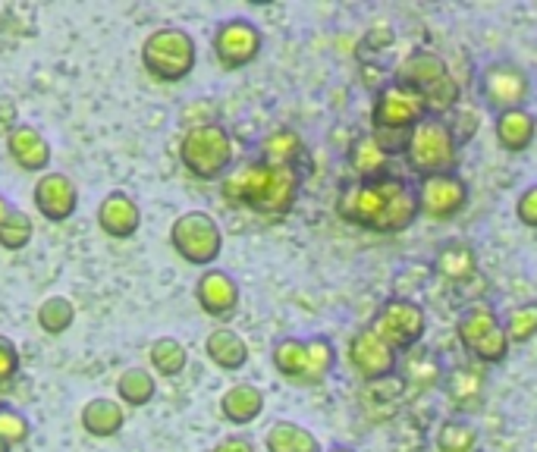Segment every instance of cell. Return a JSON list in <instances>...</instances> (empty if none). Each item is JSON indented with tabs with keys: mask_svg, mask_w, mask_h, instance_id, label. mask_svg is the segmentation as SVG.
Instances as JSON below:
<instances>
[{
	"mask_svg": "<svg viewBox=\"0 0 537 452\" xmlns=\"http://www.w3.org/2000/svg\"><path fill=\"white\" fill-rule=\"evenodd\" d=\"M13 211H16V205H13V201L7 199V195L0 192V226L7 223V220H10V214H13Z\"/></svg>",
	"mask_w": 537,
	"mask_h": 452,
	"instance_id": "cell-41",
	"label": "cell"
},
{
	"mask_svg": "<svg viewBox=\"0 0 537 452\" xmlns=\"http://www.w3.org/2000/svg\"><path fill=\"white\" fill-rule=\"evenodd\" d=\"M409 390L406 377H386V380H374V384H365V393H362V405L371 415L374 421L390 418L393 411L400 409L402 393Z\"/></svg>",
	"mask_w": 537,
	"mask_h": 452,
	"instance_id": "cell-27",
	"label": "cell"
},
{
	"mask_svg": "<svg viewBox=\"0 0 537 452\" xmlns=\"http://www.w3.org/2000/svg\"><path fill=\"white\" fill-rule=\"evenodd\" d=\"M478 89L481 97L494 113H506V110H522L531 95V79L518 63L512 60H494L481 69L478 75Z\"/></svg>",
	"mask_w": 537,
	"mask_h": 452,
	"instance_id": "cell-13",
	"label": "cell"
},
{
	"mask_svg": "<svg viewBox=\"0 0 537 452\" xmlns=\"http://www.w3.org/2000/svg\"><path fill=\"white\" fill-rule=\"evenodd\" d=\"M32 437V421L22 409L0 402V440L7 446H22Z\"/></svg>",
	"mask_w": 537,
	"mask_h": 452,
	"instance_id": "cell-37",
	"label": "cell"
},
{
	"mask_svg": "<svg viewBox=\"0 0 537 452\" xmlns=\"http://www.w3.org/2000/svg\"><path fill=\"white\" fill-rule=\"evenodd\" d=\"M516 217H518V223L531 226V230H537V183L528 185V189H525V192L518 195V201H516Z\"/></svg>",
	"mask_w": 537,
	"mask_h": 452,
	"instance_id": "cell-39",
	"label": "cell"
},
{
	"mask_svg": "<svg viewBox=\"0 0 537 452\" xmlns=\"http://www.w3.org/2000/svg\"><path fill=\"white\" fill-rule=\"evenodd\" d=\"M274 368L280 377H286L296 386H317L331 377L333 364H337V346L327 336H280L270 349Z\"/></svg>",
	"mask_w": 537,
	"mask_h": 452,
	"instance_id": "cell-5",
	"label": "cell"
},
{
	"mask_svg": "<svg viewBox=\"0 0 537 452\" xmlns=\"http://www.w3.org/2000/svg\"><path fill=\"white\" fill-rule=\"evenodd\" d=\"M97 226H101L104 236L111 239H132V236L142 230V205L132 199L123 189H113L101 199L97 205Z\"/></svg>",
	"mask_w": 537,
	"mask_h": 452,
	"instance_id": "cell-18",
	"label": "cell"
},
{
	"mask_svg": "<svg viewBox=\"0 0 537 452\" xmlns=\"http://www.w3.org/2000/svg\"><path fill=\"white\" fill-rule=\"evenodd\" d=\"M337 211L343 220L362 226L368 233L377 236H400L418 220V185H412L406 176H380L365 179V183L343 185L337 199Z\"/></svg>",
	"mask_w": 537,
	"mask_h": 452,
	"instance_id": "cell-1",
	"label": "cell"
},
{
	"mask_svg": "<svg viewBox=\"0 0 537 452\" xmlns=\"http://www.w3.org/2000/svg\"><path fill=\"white\" fill-rule=\"evenodd\" d=\"M305 154L302 138L296 136L292 129H276L258 144V160L274 167H296V160Z\"/></svg>",
	"mask_w": 537,
	"mask_h": 452,
	"instance_id": "cell-30",
	"label": "cell"
},
{
	"mask_svg": "<svg viewBox=\"0 0 537 452\" xmlns=\"http://www.w3.org/2000/svg\"><path fill=\"white\" fill-rule=\"evenodd\" d=\"M390 158L393 151L380 142V136H371V132H368V136H358L355 142L349 144V151H346V164L355 173L358 183L390 176Z\"/></svg>",
	"mask_w": 537,
	"mask_h": 452,
	"instance_id": "cell-21",
	"label": "cell"
},
{
	"mask_svg": "<svg viewBox=\"0 0 537 452\" xmlns=\"http://www.w3.org/2000/svg\"><path fill=\"white\" fill-rule=\"evenodd\" d=\"M455 132L447 117H424L406 138V164L412 173L424 176H437V173H449L455 167Z\"/></svg>",
	"mask_w": 537,
	"mask_h": 452,
	"instance_id": "cell-7",
	"label": "cell"
},
{
	"mask_svg": "<svg viewBox=\"0 0 537 452\" xmlns=\"http://www.w3.org/2000/svg\"><path fill=\"white\" fill-rule=\"evenodd\" d=\"M0 452H13V446H7L4 440H0Z\"/></svg>",
	"mask_w": 537,
	"mask_h": 452,
	"instance_id": "cell-43",
	"label": "cell"
},
{
	"mask_svg": "<svg viewBox=\"0 0 537 452\" xmlns=\"http://www.w3.org/2000/svg\"><path fill=\"white\" fill-rule=\"evenodd\" d=\"M503 330L510 336V346H525L537 336V301H525L506 311Z\"/></svg>",
	"mask_w": 537,
	"mask_h": 452,
	"instance_id": "cell-35",
	"label": "cell"
},
{
	"mask_svg": "<svg viewBox=\"0 0 537 452\" xmlns=\"http://www.w3.org/2000/svg\"><path fill=\"white\" fill-rule=\"evenodd\" d=\"M261 411H264V393L255 384H233L221 396V415L236 427L258 421Z\"/></svg>",
	"mask_w": 537,
	"mask_h": 452,
	"instance_id": "cell-25",
	"label": "cell"
},
{
	"mask_svg": "<svg viewBox=\"0 0 537 452\" xmlns=\"http://www.w3.org/2000/svg\"><path fill=\"white\" fill-rule=\"evenodd\" d=\"M79 425L89 437H97V440H111L117 437L120 431L126 427V411H123V402L120 399H111V396H95L82 405L79 411Z\"/></svg>",
	"mask_w": 537,
	"mask_h": 452,
	"instance_id": "cell-22",
	"label": "cell"
},
{
	"mask_svg": "<svg viewBox=\"0 0 537 452\" xmlns=\"http://www.w3.org/2000/svg\"><path fill=\"white\" fill-rule=\"evenodd\" d=\"M302 176L296 167H274L264 160H245L221 179V195L227 205L245 207L264 217L290 214L299 201Z\"/></svg>",
	"mask_w": 537,
	"mask_h": 452,
	"instance_id": "cell-2",
	"label": "cell"
},
{
	"mask_svg": "<svg viewBox=\"0 0 537 452\" xmlns=\"http://www.w3.org/2000/svg\"><path fill=\"white\" fill-rule=\"evenodd\" d=\"M158 396V377L148 368H126L123 374L117 377V399L129 409H142V405L154 402Z\"/></svg>",
	"mask_w": 537,
	"mask_h": 452,
	"instance_id": "cell-29",
	"label": "cell"
},
{
	"mask_svg": "<svg viewBox=\"0 0 537 452\" xmlns=\"http://www.w3.org/2000/svg\"><path fill=\"white\" fill-rule=\"evenodd\" d=\"M7 154L26 173H48L51 158H54L44 132L32 123H22V120L7 132Z\"/></svg>",
	"mask_w": 537,
	"mask_h": 452,
	"instance_id": "cell-19",
	"label": "cell"
},
{
	"mask_svg": "<svg viewBox=\"0 0 537 452\" xmlns=\"http://www.w3.org/2000/svg\"><path fill=\"white\" fill-rule=\"evenodd\" d=\"M437 449L440 452H475L478 449V427L469 418H455L443 421L440 431H437Z\"/></svg>",
	"mask_w": 537,
	"mask_h": 452,
	"instance_id": "cell-33",
	"label": "cell"
},
{
	"mask_svg": "<svg viewBox=\"0 0 537 452\" xmlns=\"http://www.w3.org/2000/svg\"><path fill=\"white\" fill-rule=\"evenodd\" d=\"M42 333L48 336H63L73 323H76V305L66 295H48V299L38 305V315H35Z\"/></svg>",
	"mask_w": 537,
	"mask_h": 452,
	"instance_id": "cell-32",
	"label": "cell"
},
{
	"mask_svg": "<svg viewBox=\"0 0 537 452\" xmlns=\"http://www.w3.org/2000/svg\"><path fill=\"white\" fill-rule=\"evenodd\" d=\"M211 452H255V443L248 437H223Z\"/></svg>",
	"mask_w": 537,
	"mask_h": 452,
	"instance_id": "cell-40",
	"label": "cell"
},
{
	"mask_svg": "<svg viewBox=\"0 0 537 452\" xmlns=\"http://www.w3.org/2000/svg\"><path fill=\"white\" fill-rule=\"evenodd\" d=\"M349 364L365 384H374V380H386L400 370V355L371 327H362L349 339Z\"/></svg>",
	"mask_w": 537,
	"mask_h": 452,
	"instance_id": "cell-14",
	"label": "cell"
},
{
	"mask_svg": "<svg viewBox=\"0 0 537 452\" xmlns=\"http://www.w3.org/2000/svg\"><path fill=\"white\" fill-rule=\"evenodd\" d=\"M170 245L186 264L207 270L223 252V230L207 211H186L173 220Z\"/></svg>",
	"mask_w": 537,
	"mask_h": 452,
	"instance_id": "cell-8",
	"label": "cell"
},
{
	"mask_svg": "<svg viewBox=\"0 0 537 452\" xmlns=\"http://www.w3.org/2000/svg\"><path fill=\"white\" fill-rule=\"evenodd\" d=\"M368 327H371L374 333H377L380 339L390 346V349L412 352L415 346L424 339L427 317H424V308H421L418 301H412V299H386Z\"/></svg>",
	"mask_w": 537,
	"mask_h": 452,
	"instance_id": "cell-11",
	"label": "cell"
},
{
	"mask_svg": "<svg viewBox=\"0 0 537 452\" xmlns=\"http://www.w3.org/2000/svg\"><path fill=\"white\" fill-rule=\"evenodd\" d=\"M264 449L268 452H324L321 440L308 431V427L296 425V421H274L264 437Z\"/></svg>",
	"mask_w": 537,
	"mask_h": 452,
	"instance_id": "cell-28",
	"label": "cell"
},
{
	"mask_svg": "<svg viewBox=\"0 0 537 452\" xmlns=\"http://www.w3.org/2000/svg\"><path fill=\"white\" fill-rule=\"evenodd\" d=\"M19 370H22L19 346L7 333H0V393H7L19 380Z\"/></svg>",
	"mask_w": 537,
	"mask_h": 452,
	"instance_id": "cell-38",
	"label": "cell"
},
{
	"mask_svg": "<svg viewBox=\"0 0 537 452\" xmlns=\"http://www.w3.org/2000/svg\"><path fill=\"white\" fill-rule=\"evenodd\" d=\"M406 370V384L409 386H437L440 384V362H437L434 349H418L415 346L412 355L402 364Z\"/></svg>",
	"mask_w": 537,
	"mask_h": 452,
	"instance_id": "cell-34",
	"label": "cell"
},
{
	"mask_svg": "<svg viewBox=\"0 0 537 452\" xmlns=\"http://www.w3.org/2000/svg\"><path fill=\"white\" fill-rule=\"evenodd\" d=\"M233 138L223 123H195L179 138V164L201 183H221L233 170Z\"/></svg>",
	"mask_w": 537,
	"mask_h": 452,
	"instance_id": "cell-4",
	"label": "cell"
},
{
	"mask_svg": "<svg viewBox=\"0 0 537 452\" xmlns=\"http://www.w3.org/2000/svg\"><path fill=\"white\" fill-rule=\"evenodd\" d=\"M32 239H35L32 214H26L22 207H16V211L10 214L7 223L0 226V248H4V252H22Z\"/></svg>",
	"mask_w": 537,
	"mask_h": 452,
	"instance_id": "cell-36",
	"label": "cell"
},
{
	"mask_svg": "<svg viewBox=\"0 0 537 452\" xmlns=\"http://www.w3.org/2000/svg\"><path fill=\"white\" fill-rule=\"evenodd\" d=\"M396 82L418 91L434 117L449 113L455 107V101H459V85H455L447 60L440 54H434V51H412L396 66Z\"/></svg>",
	"mask_w": 537,
	"mask_h": 452,
	"instance_id": "cell-6",
	"label": "cell"
},
{
	"mask_svg": "<svg viewBox=\"0 0 537 452\" xmlns=\"http://www.w3.org/2000/svg\"><path fill=\"white\" fill-rule=\"evenodd\" d=\"M424 117H431V107L427 101L412 91L402 82H386L384 89L374 95V107H371V123H374V136H384V132H412L415 126Z\"/></svg>",
	"mask_w": 537,
	"mask_h": 452,
	"instance_id": "cell-10",
	"label": "cell"
},
{
	"mask_svg": "<svg viewBox=\"0 0 537 452\" xmlns=\"http://www.w3.org/2000/svg\"><path fill=\"white\" fill-rule=\"evenodd\" d=\"M205 355L211 358L221 370H242L248 364V343L236 333V330L217 327V330L207 333Z\"/></svg>",
	"mask_w": 537,
	"mask_h": 452,
	"instance_id": "cell-26",
	"label": "cell"
},
{
	"mask_svg": "<svg viewBox=\"0 0 537 452\" xmlns=\"http://www.w3.org/2000/svg\"><path fill=\"white\" fill-rule=\"evenodd\" d=\"M239 283L230 270L223 268H207L201 270L198 283H195V301H198V308L205 311L207 317L214 321H227V317L236 315L239 308Z\"/></svg>",
	"mask_w": 537,
	"mask_h": 452,
	"instance_id": "cell-17",
	"label": "cell"
},
{
	"mask_svg": "<svg viewBox=\"0 0 537 452\" xmlns=\"http://www.w3.org/2000/svg\"><path fill=\"white\" fill-rule=\"evenodd\" d=\"M455 336L465 352H471L481 364H500L510 355V336L490 305H471L462 311L455 321Z\"/></svg>",
	"mask_w": 537,
	"mask_h": 452,
	"instance_id": "cell-9",
	"label": "cell"
},
{
	"mask_svg": "<svg viewBox=\"0 0 537 452\" xmlns=\"http://www.w3.org/2000/svg\"><path fill=\"white\" fill-rule=\"evenodd\" d=\"M469 205V183L455 170L424 176L418 183V207L424 217L449 220Z\"/></svg>",
	"mask_w": 537,
	"mask_h": 452,
	"instance_id": "cell-15",
	"label": "cell"
},
{
	"mask_svg": "<svg viewBox=\"0 0 537 452\" xmlns=\"http://www.w3.org/2000/svg\"><path fill=\"white\" fill-rule=\"evenodd\" d=\"M211 48L217 63L233 73V69H245L248 63L258 60V54H261L264 48V35L261 28L252 19H245V16H230V19L217 22Z\"/></svg>",
	"mask_w": 537,
	"mask_h": 452,
	"instance_id": "cell-12",
	"label": "cell"
},
{
	"mask_svg": "<svg viewBox=\"0 0 537 452\" xmlns=\"http://www.w3.org/2000/svg\"><path fill=\"white\" fill-rule=\"evenodd\" d=\"M331 452H355V449H352V446H343V443H337V446H333Z\"/></svg>",
	"mask_w": 537,
	"mask_h": 452,
	"instance_id": "cell-42",
	"label": "cell"
},
{
	"mask_svg": "<svg viewBox=\"0 0 537 452\" xmlns=\"http://www.w3.org/2000/svg\"><path fill=\"white\" fill-rule=\"evenodd\" d=\"M443 393L453 402V409L465 418V415L481 409L484 399H487V374L475 364H455L443 377Z\"/></svg>",
	"mask_w": 537,
	"mask_h": 452,
	"instance_id": "cell-20",
	"label": "cell"
},
{
	"mask_svg": "<svg viewBox=\"0 0 537 452\" xmlns=\"http://www.w3.org/2000/svg\"><path fill=\"white\" fill-rule=\"evenodd\" d=\"M494 132L496 142L503 144L512 154H522V151L531 148L537 136V120L531 117L528 110H506V113H496L494 117Z\"/></svg>",
	"mask_w": 537,
	"mask_h": 452,
	"instance_id": "cell-24",
	"label": "cell"
},
{
	"mask_svg": "<svg viewBox=\"0 0 537 452\" xmlns=\"http://www.w3.org/2000/svg\"><path fill=\"white\" fill-rule=\"evenodd\" d=\"M195 63H198V44L183 26H158L142 42V69L154 82H183L192 75Z\"/></svg>",
	"mask_w": 537,
	"mask_h": 452,
	"instance_id": "cell-3",
	"label": "cell"
},
{
	"mask_svg": "<svg viewBox=\"0 0 537 452\" xmlns=\"http://www.w3.org/2000/svg\"><path fill=\"white\" fill-rule=\"evenodd\" d=\"M35 211L42 214L48 223H66L79 211V189L76 183L60 170H48L38 176L32 189Z\"/></svg>",
	"mask_w": 537,
	"mask_h": 452,
	"instance_id": "cell-16",
	"label": "cell"
},
{
	"mask_svg": "<svg viewBox=\"0 0 537 452\" xmlns=\"http://www.w3.org/2000/svg\"><path fill=\"white\" fill-rule=\"evenodd\" d=\"M434 270L449 283H469L478 274V252L469 239H443L434 254Z\"/></svg>",
	"mask_w": 537,
	"mask_h": 452,
	"instance_id": "cell-23",
	"label": "cell"
},
{
	"mask_svg": "<svg viewBox=\"0 0 537 452\" xmlns=\"http://www.w3.org/2000/svg\"><path fill=\"white\" fill-rule=\"evenodd\" d=\"M148 358H152L154 374L160 377H179L189 368V352L176 336H158L148 349Z\"/></svg>",
	"mask_w": 537,
	"mask_h": 452,
	"instance_id": "cell-31",
	"label": "cell"
}]
</instances>
